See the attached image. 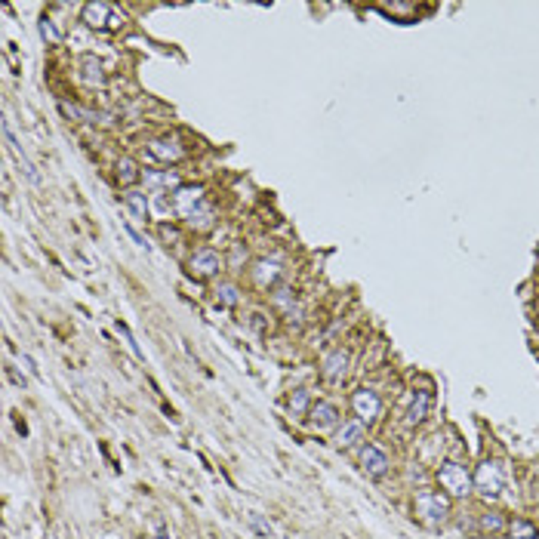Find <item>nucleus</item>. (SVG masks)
Here are the masks:
<instances>
[{"mask_svg": "<svg viewBox=\"0 0 539 539\" xmlns=\"http://www.w3.org/2000/svg\"><path fill=\"white\" fill-rule=\"evenodd\" d=\"M62 114H68V118H77V120H102V114H96V111H87V108H81V105H68V102H62Z\"/></svg>", "mask_w": 539, "mask_h": 539, "instance_id": "nucleus-22", "label": "nucleus"}, {"mask_svg": "<svg viewBox=\"0 0 539 539\" xmlns=\"http://www.w3.org/2000/svg\"><path fill=\"white\" fill-rule=\"evenodd\" d=\"M360 438H364V422H360V419L342 422V428L336 432V444H339V447H354Z\"/></svg>", "mask_w": 539, "mask_h": 539, "instance_id": "nucleus-15", "label": "nucleus"}, {"mask_svg": "<svg viewBox=\"0 0 539 539\" xmlns=\"http://www.w3.org/2000/svg\"><path fill=\"white\" fill-rule=\"evenodd\" d=\"M475 490L484 496V499H496V496L502 493V487H505V471H502V465L499 462H484V465H477V471H475Z\"/></svg>", "mask_w": 539, "mask_h": 539, "instance_id": "nucleus-4", "label": "nucleus"}, {"mask_svg": "<svg viewBox=\"0 0 539 539\" xmlns=\"http://www.w3.org/2000/svg\"><path fill=\"white\" fill-rule=\"evenodd\" d=\"M438 481H441V490H444L450 499H462V496H469L471 490H475V481H471V475L465 471V465L459 462H441L438 469Z\"/></svg>", "mask_w": 539, "mask_h": 539, "instance_id": "nucleus-3", "label": "nucleus"}, {"mask_svg": "<svg viewBox=\"0 0 539 539\" xmlns=\"http://www.w3.org/2000/svg\"><path fill=\"white\" fill-rule=\"evenodd\" d=\"M83 22H87L90 28H99V31H114V28L124 25V13H118V10L111 7V3H87L83 7Z\"/></svg>", "mask_w": 539, "mask_h": 539, "instance_id": "nucleus-5", "label": "nucleus"}, {"mask_svg": "<svg viewBox=\"0 0 539 539\" xmlns=\"http://www.w3.org/2000/svg\"><path fill=\"white\" fill-rule=\"evenodd\" d=\"M428 407H432V395H428V391H416L413 401H410V410H407V425H419L428 416Z\"/></svg>", "mask_w": 539, "mask_h": 539, "instance_id": "nucleus-14", "label": "nucleus"}, {"mask_svg": "<svg viewBox=\"0 0 539 539\" xmlns=\"http://www.w3.org/2000/svg\"><path fill=\"white\" fill-rule=\"evenodd\" d=\"M176 210L192 228H210L213 225V210L204 200V188H179L176 192Z\"/></svg>", "mask_w": 539, "mask_h": 539, "instance_id": "nucleus-1", "label": "nucleus"}, {"mask_svg": "<svg viewBox=\"0 0 539 539\" xmlns=\"http://www.w3.org/2000/svg\"><path fill=\"white\" fill-rule=\"evenodd\" d=\"M136 179H142L136 161H133V157H120V161H118V182H120V185H133Z\"/></svg>", "mask_w": 539, "mask_h": 539, "instance_id": "nucleus-16", "label": "nucleus"}, {"mask_svg": "<svg viewBox=\"0 0 539 539\" xmlns=\"http://www.w3.org/2000/svg\"><path fill=\"white\" fill-rule=\"evenodd\" d=\"M124 228H127V231H130V237H133V241H136V244H139V247H145V250H151V244H148V241H145V237H142V235H139V231H136V228H133V225H130V222H124Z\"/></svg>", "mask_w": 539, "mask_h": 539, "instance_id": "nucleus-28", "label": "nucleus"}, {"mask_svg": "<svg viewBox=\"0 0 539 539\" xmlns=\"http://www.w3.org/2000/svg\"><path fill=\"white\" fill-rule=\"evenodd\" d=\"M508 533H512V539H533L536 536V527H533L530 521H512V524H508Z\"/></svg>", "mask_w": 539, "mask_h": 539, "instance_id": "nucleus-21", "label": "nucleus"}, {"mask_svg": "<svg viewBox=\"0 0 539 539\" xmlns=\"http://www.w3.org/2000/svg\"><path fill=\"white\" fill-rule=\"evenodd\" d=\"M142 179H145V185H151V188H157V185L179 188V176H176V173H155V170H142Z\"/></svg>", "mask_w": 539, "mask_h": 539, "instance_id": "nucleus-17", "label": "nucleus"}, {"mask_svg": "<svg viewBox=\"0 0 539 539\" xmlns=\"http://www.w3.org/2000/svg\"><path fill=\"white\" fill-rule=\"evenodd\" d=\"M280 274H284V268H280L278 259H262V262H256V268H253V278H256V284H259V287L278 284Z\"/></svg>", "mask_w": 539, "mask_h": 539, "instance_id": "nucleus-11", "label": "nucleus"}, {"mask_svg": "<svg viewBox=\"0 0 539 539\" xmlns=\"http://www.w3.org/2000/svg\"><path fill=\"white\" fill-rule=\"evenodd\" d=\"M481 530H490V533H499V530H505V518H502L499 512H490V514H484V518H481Z\"/></svg>", "mask_w": 539, "mask_h": 539, "instance_id": "nucleus-24", "label": "nucleus"}, {"mask_svg": "<svg viewBox=\"0 0 539 539\" xmlns=\"http://www.w3.org/2000/svg\"><path fill=\"white\" fill-rule=\"evenodd\" d=\"M416 514L428 527L444 524L450 514V496L438 493V490H422V493H416Z\"/></svg>", "mask_w": 539, "mask_h": 539, "instance_id": "nucleus-2", "label": "nucleus"}, {"mask_svg": "<svg viewBox=\"0 0 539 539\" xmlns=\"http://www.w3.org/2000/svg\"><path fill=\"white\" fill-rule=\"evenodd\" d=\"M3 136H7V142H10V151L16 155V161L22 163V170H25V176L34 182V185H40V173H38V167H34L31 161H28V155L22 151V145H19V139L13 136V127H10V120H3Z\"/></svg>", "mask_w": 539, "mask_h": 539, "instance_id": "nucleus-10", "label": "nucleus"}, {"mask_svg": "<svg viewBox=\"0 0 539 539\" xmlns=\"http://www.w3.org/2000/svg\"><path fill=\"white\" fill-rule=\"evenodd\" d=\"M250 524H253V530L259 533V536H272V524H265L259 514H250Z\"/></svg>", "mask_w": 539, "mask_h": 539, "instance_id": "nucleus-27", "label": "nucleus"}, {"mask_svg": "<svg viewBox=\"0 0 539 539\" xmlns=\"http://www.w3.org/2000/svg\"><path fill=\"white\" fill-rule=\"evenodd\" d=\"M124 200H127V207H130L136 216H148V200H145L142 192H127Z\"/></svg>", "mask_w": 539, "mask_h": 539, "instance_id": "nucleus-20", "label": "nucleus"}, {"mask_svg": "<svg viewBox=\"0 0 539 539\" xmlns=\"http://www.w3.org/2000/svg\"><path fill=\"white\" fill-rule=\"evenodd\" d=\"M216 302H219V305H225V308H231V305L241 302V293H237V287H235V284H219V290H216Z\"/></svg>", "mask_w": 539, "mask_h": 539, "instance_id": "nucleus-19", "label": "nucleus"}, {"mask_svg": "<svg viewBox=\"0 0 539 539\" xmlns=\"http://www.w3.org/2000/svg\"><path fill=\"white\" fill-rule=\"evenodd\" d=\"M308 401H311V391L308 389H296L290 395V410H293V413H305V410H308Z\"/></svg>", "mask_w": 539, "mask_h": 539, "instance_id": "nucleus-23", "label": "nucleus"}, {"mask_svg": "<svg viewBox=\"0 0 539 539\" xmlns=\"http://www.w3.org/2000/svg\"><path fill=\"white\" fill-rule=\"evenodd\" d=\"M219 268H222V256H219L216 250L204 247V250H198V253L192 256V272L198 274V278H213Z\"/></svg>", "mask_w": 539, "mask_h": 539, "instance_id": "nucleus-8", "label": "nucleus"}, {"mask_svg": "<svg viewBox=\"0 0 539 539\" xmlns=\"http://www.w3.org/2000/svg\"><path fill=\"white\" fill-rule=\"evenodd\" d=\"M148 157L157 163H176L185 157V148L179 145V139H155V142H148Z\"/></svg>", "mask_w": 539, "mask_h": 539, "instance_id": "nucleus-7", "label": "nucleus"}, {"mask_svg": "<svg viewBox=\"0 0 539 539\" xmlns=\"http://www.w3.org/2000/svg\"><path fill=\"white\" fill-rule=\"evenodd\" d=\"M348 370V354L342 352V348H336V352H330L327 358H324V376L330 379V382H339L342 376H345Z\"/></svg>", "mask_w": 539, "mask_h": 539, "instance_id": "nucleus-12", "label": "nucleus"}, {"mask_svg": "<svg viewBox=\"0 0 539 539\" xmlns=\"http://www.w3.org/2000/svg\"><path fill=\"white\" fill-rule=\"evenodd\" d=\"M22 364L28 367V373H31V376H38V367H34V360L28 358V354H22Z\"/></svg>", "mask_w": 539, "mask_h": 539, "instance_id": "nucleus-29", "label": "nucleus"}, {"mask_svg": "<svg viewBox=\"0 0 539 539\" xmlns=\"http://www.w3.org/2000/svg\"><path fill=\"white\" fill-rule=\"evenodd\" d=\"M118 333L127 339V345L133 348V354H136V358H142V348H139V342L133 339V333H130V327H127V324H120V321H118Z\"/></svg>", "mask_w": 539, "mask_h": 539, "instance_id": "nucleus-25", "label": "nucleus"}, {"mask_svg": "<svg viewBox=\"0 0 539 539\" xmlns=\"http://www.w3.org/2000/svg\"><path fill=\"white\" fill-rule=\"evenodd\" d=\"M352 407H354V416H358L360 422H367V425H370V422L379 416V410H382V401H379L376 391L360 389V391H354Z\"/></svg>", "mask_w": 539, "mask_h": 539, "instance_id": "nucleus-6", "label": "nucleus"}, {"mask_svg": "<svg viewBox=\"0 0 539 539\" xmlns=\"http://www.w3.org/2000/svg\"><path fill=\"white\" fill-rule=\"evenodd\" d=\"M360 462H364V471L373 477H382L385 471H389V456H385V450H379L376 444H367L364 450H360Z\"/></svg>", "mask_w": 539, "mask_h": 539, "instance_id": "nucleus-9", "label": "nucleus"}, {"mask_svg": "<svg viewBox=\"0 0 539 539\" xmlns=\"http://www.w3.org/2000/svg\"><path fill=\"white\" fill-rule=\"evenodd\" d=\"M40 34H44L47 40H53V44H56V40H62V34H59L56 28H53L50 19H40Z\"/></svg>", "mask_w": 539, "mask_h": 539, "instance_id": "nucleus-26", "label": "nucleus"}, {"mask_svg": "<svg viewBox=\"0 0 539 539\" xmlns=\"http://www.w3.org/2000/svg\"><path fill=\"white\" fill-rule=\"evenodd\" d=\"M81 65H83V77H87V83H99V87L105 83V75H102V62H99V59L83 56Z\"/></svg>", "mask_w": 539, "mask_h": 539, "instance_id": "nucleus-18", "label": "nucleus"}, {"mask_svg": "<svg viewBox=\"0 0 539 539\" xmlns=\"http://www.w3.org/2000/svg\"><path fill=\"white\" fill-rule=\"evenodd\" d=\"M336 422H339V410H336V404L321 401V404H315V407H311V425H315L317 432L336 425Z\"/></svg>", "mask_w": 539, "mask_h": 539, "instance_id": "nucleus-13", "label": "nucleus"}]
</instances>
